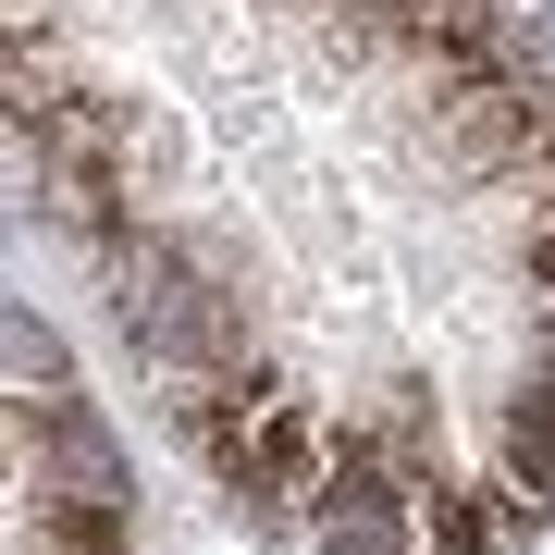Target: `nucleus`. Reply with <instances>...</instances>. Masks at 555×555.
Segmentation results:
<instances>
[{
    "label": "nucleus",
    "mask_w": 555,
    "mask_h": 555,
    "mask_svg": "<svg viewBox=\"0 0 555 555\" xmlns=\"http://www.w3.org/2000/svg\"><path fill=\"white\" fill-rule=\"evenodd\" d=\"M531 518L543 506L518 494V481H444V494L420 506V543H433V555H506Z\"/></svg>",
    "instance_id": "f257e3e1"
},
{
    "label": "nucleus",
    "mask_w": 555,
    "mask_h": 555,
    "mask_svg": "<svg viewBox=\"0 0 555 555\" xmlns=\"http://www.w3.org/2000/svg\"><path fill=\"white\" fill-rule=\"evenodd\" d=\"M506 481H518V494H531V506L555 518V383L506 408Z\"/></svg>",
    "instance_id": "f03ea898"
},
{
    "label": "nucleus",
    "mask_w": 555,
    "mask_h": 555,
    "mask_svg": "<svg viewBox=\"0 0 555 555\" xmlns=\"http://www.w3.org/2000/svg\"><path fill=\"white\" fill-rule=\"evenodd\" d=\"M518 259H531V284H555V210H531V235H518Z\"/></svg>",
    "instance_id": "7ed1b4c3"
},
{
    "label": "nucleus",
    "mask_w": 555,
    "mask_h": 555,
    "mask_svg": "<svg viewBox=\"0 0 555 555\" xmlns=\"http://www.w3.org/2000/svg\"><path fill=\"white\" fill-rule=\"evenodd\" d=\"M543 358H555V334H543Z\"/></svg>",
    "instance_id": "20e7f679"
}]
</instances>
